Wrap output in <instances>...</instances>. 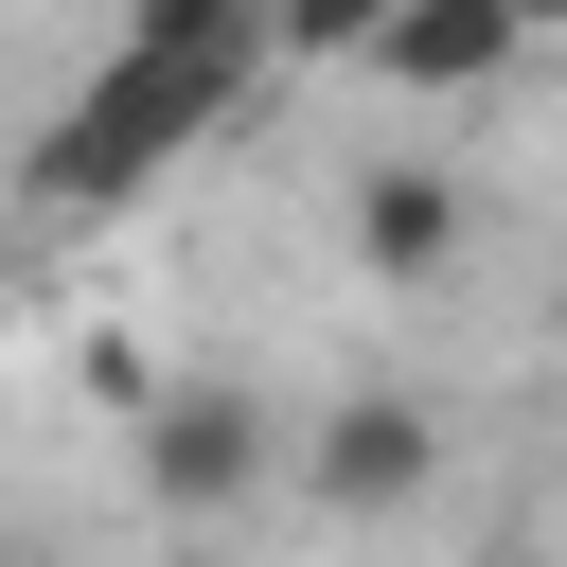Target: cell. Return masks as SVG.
Masks as SVG:
<instances>
[{
	"label": "cell",
	"instance_id": "cell-1",
	"mask_svg": "<svg viewBox=\"0 0 567 567\" xmlns=\"http://www.w3.org/2000/svg\"><path fill=\"white\" fill-rule=\"evenodd\" d=\"M248 71H266V0H142L124 18V53L53 106V142H35V213H124L142 177H177L230 106H248Z\"/></svg>",
	"mask_w": 567,
	"mask_h": 567
},
{
	"label": "cell",
	"instance_id": "cell-2",
	"mask_svg": "<svg viewBox=\"0 0 567 567\" xmlns=\"http://www.w3.org/2000/svg\"><path fill=\"white\" fill-rule=\"evenodd\" d=\"M301 478H319L337 514H408V496L443 478V425H425V390H337V408L301 425Z\"/></svg>",
	"mask_w": 567,
	"mask_h": 567
},
{
	"label": "cell",
	"instance_id": "cell-3",
	"mask_svg": "<svg viewBox=\"0 0 567 567\" xmlns=\"http://www.w3.org/2000/svg\"><path fill=\"white\" fill-rule=\"evenodd\" d=\"M354 266H372V284H443V266H461L443 159H372V177H354Z\"/></svg>",
	"mask_w": 567,
	"mask_h": 567
},
{
	"label": "cell",
	"instance_id": "cell-4",
	"mask_svg": "<svg viewBox=\"0 0 567 567\" xmlns=\"http://www.w3.org/2000/svg\"><path fill=\"white\" fill-rule=\"evenodd\" d=\"M372 71L425 89V106H443V89H496V71H514V18H496V0H390Z\"/></svg>",
	"mask_w": 567,
	"mask_h": 567
},
{
	"label": "cell",
	"instance_id": "cell-5",
	"mask_svg": "<svg viewBox=\"0 0 567 567\" xmlns=\"http://www.w3.org/2000/svg\"><path fill=\"white\" fill-rule=\"evenodd\" d=\"M142 478H159L177 514H213V496H248V478H266V425H248L230 390H177V408H159V443H142Z\"/></svg>",
	"mask_w": 567,
	"mask_h": 567
},
{
	"label": "cell",
	"instance_id": "cell-6",
	"mask_svg": "<svg viewBox=\"0 0 567 567\" xmlns=\"http://www.w3.org/2000/svg\"><path fill=\"white\" fill-rule=\"evenodd\" d=\"M390 0H266V53H372Z\"/></svg>",
	"mask_w": 567,
	"mask_h": 567
},
{
	"label": "cell",
	"instance_id": "cell-7",
	"mask_svg": "<svg viewBox=\"0 0 567 567\" xmlns=\"http://www.w3.org/2000/svg\"><path fill=\"white\" fill-rule=\"evenodd\" d=\"M496 18H514V35H549V18H567V0H496Z\"/></svg>",
	"mask_w": 567,
	"mask_h": 567
},
{
	"label": "cell",
	"instance_id": "cell-8",
	"mask_svg": "<svg viewBox=\"0 0 567 567\" xmlns=\"http://www.w3.org/2000/svg\"><path fill=\"white\" fill-rule=\"evenodd\" d=\"M549 319H567V284H549Z\"/></svg>",
	"mask_w": 567,
	"mask_h": 567
},
{
	"label": "cell",
	"instance_id": "cell-9",
	"mask_svg": "<svg viewBox=\"0 0 567 567\" xmlns=\"http://www.w3.org/2000/svg\"><path fill=\"white\" fill-rule=\"evenodd\" d=\"M177 567H195V549H177Z\"/></svg>",
	"mask_w": 567,
	"mask_h": 567
}]
</instances>
